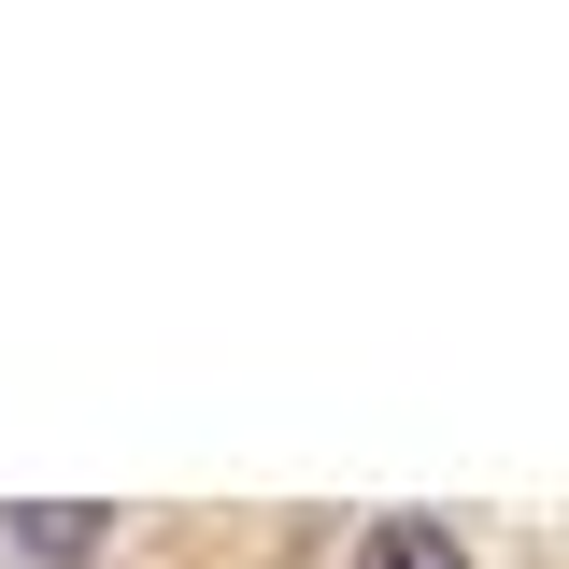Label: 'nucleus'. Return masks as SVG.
Segmentation results:
<instances>
[{"label":"nucleus","mask_w":569,"mask_h":569,"mask_svg":"<svg viewBox=\"0 0 569 569\" xmlns=\"http://www.w3.org/2000/svg\"><path fill=\"white\" fill-rule=\"evenodd\" d=\"M100 541H114V512H100V498H29V512H14V556H58V569H86Z\"/></svg>","instance_id":"nucleus-1"},{"label":"nucleus","mask_w":569,"mask_h":569,"mask_svg":"<svg viewBox=\"0 0 569 569\" xmlns=\"http://www.w3.org/2000/svg\"><path fill=\"white\" fill-rule=\"evenodd\" d=\"M356 569H470V556H456V527H427V512H385V527L356 541Z\"/></svg>","instance_id":"nucleus-2"}]
</instances>
